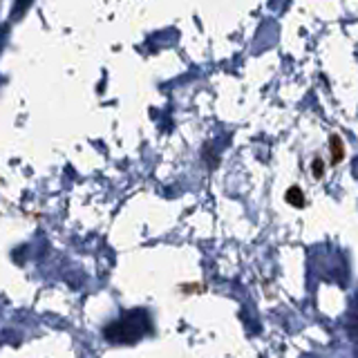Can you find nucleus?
<instances>
[{
	"instance_id": "obj_1",
	"label": "nucleus",
	"mask_w": 358,
	"mask_h": 358,
	"mask_svg": "<svg viewBox=\"0 0 358 358\" xmlns=\"http://www.w3.org/2000/svg\"><path fill=\"white\" fill-rule=\"evenodd\" d=\"M330 157H332L334 166H338L345 159V144H343V139L338 137V135L330 137Z\"/></svg>"
},
{
	"instance_id": "obj_2",
	"label": "nucleus",
	"mask_w": 358,
	"mask_h": 358,
	"mask_svg": "<svg viewBox=\"0 0 358 358\" xmlns=\"http://www.w3.org/2000/svg\"><path fill=\"white\" fill-rule=\"evenodd\" d=\"M284 202L293 208H305V193L300 186H289L284 193Z\"/></svg>"
},
{
	"instance_id": "obj_3",
	"label": "nucleus",
	"mask_w": 358,
	"mask_h": 358,
	"mask_svg": "<svg viewBox=\"0 0 358 358\" xmlns=\"http://www.w3.org/2000/svg\"><path fill=\"white\" fill-rule=\"evenodd\" d=\"M312 173L316 179H323L325 177V159L323 157H314L312 162Z\"/></svg>"
},
{
	"instance_id": "obj_4",
	"label": "nucleus",
	"mask_w": 358,
	"mask_h": 358,
	"mask_svg": "<svg viewBox=\"0 0 358 358\" xmlns=\"http://www.w3.org/2000/svg\"><path fill=\"white\" fill-rule=\"evenodd\" d=\"M182 293H193V291H204V284H182L179 287Z\"/></svg>"
}]
</instances>
